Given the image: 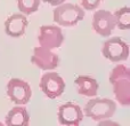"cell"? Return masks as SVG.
<instances>
[{
    "label": "cell",
    "mask_w": 130,
    "mask_h": 126,
    "mask_svg": "<svg viewBox=\"0 0 130 126\" xmlns=\"http://www.w3.org/2000/svg\"><path fill=\"white\" fill-rule=\"evenodd\" d=\"M115 99L121 106H130V69L124 64H118L110 73Z\"/></svg>",
    "instance_id": "1"
},
{
    "label": "cell",
    "mask_w": 130,
    "mask_h": 126,
    "mask_svg": "<svg viewBox=\"0 0 130 126\" xmlns=\"http://www.w3.org/2000/svg\"><path fill=\"white\" fill-rule=\"evenodd\" d=\"M117 110V104L113 100L92 97L85 106V115L92 120L101 122L103 119H110Z\"/></svg>",
    "instance_id": "2"
},
{
    "label": "cell",
    "mask_w": 130,
    "mask_h": 126,
    "mask_svg": "<svg viewBox=\"0 0 130 126\" xmlns=\"http://www.w3.org/2000/svg\"><path fill=\"white\" fill-rule=\"evenodd\" d=\"M54 21L62 27H74L85 17V10L74 4H61L53 11Z\"/></svg>",
    "instance_id": "3"
},
{
    "label": "cell",
    "mask_w": 130,
    "mask_h": 126,
    "mask_svg": "<svg viewBox=\"0 0 130 126\" xmlns=\"http://www.w3.org/2000/svg\"><path fill=\"white\" fill-rule=\"evenodd\" d=\"M102 53L106 59L113 63L123 62L129 56V46L121 38L113 37L103 44Z\"/></svg>",
    "instance_id": "4"
},
{
    "label": "cell",
    "mask_w": 130,
    "mask_h": 126,
    "mask_svg": "<svg viewBox=\"0 0 130 126\" xmlns=\"http://www.w3.org/2000/svg\"><path fill=\"white\" fill-rule=\"evenodd\" d=\"M7 95L14 103L24 106L31 100V86L20 78H11L7 84Z\"/></svg>",
    "instance_id": "5"
},
{
    "label": "cell",
    "mask_w": 130,
    "mask_h": 126,
    "mask_svg": "<svg viewBox=\"0 0 130 126\" xmlns=\"http://www.w3.org/2000/svg\"><path fill=\"white\" fill-rule=\"evenodd\" d=\"M40 88L46 96L53 100L63 94L65 90V81L56 72H47L41 77Z\"/></svg>",
    "instance_id": "6"
},
{
    "label": "cell",
    "mask_w": 130,
    "mask_h": 126,
    "mask_svg": "<svg viewBox=\"0 0 130 126\" xmlns=\"http://www.w3.org/2000/svg\"><path fill=\"white\" fill-rule=\"evenodd\" d=\"M40 46L48 49H55L62 46L64 41V36L62 29L56 25H42L38 36Z\"/></svg>",
    "instance_id": "7"
},
{
    "label": "cell",
    "mask_w": 130,
    "mask_h": 126,
    "mask_svg": "<svg viewBox=\"0 0 130 126\" xmlns=\"http://www.w3.org/2000/svg\"><path fill=\"white\" fill-rule=\"evenodd\" d=\"M31 61L39 69L48 71V70H54L58 67L59 57L57 56V54L52 52V49H48L42 46H38L33 49Z\"/></svg>",
    "instance_id": "8"
},
{
    "label": "cell",
    "mask_w": 130,
    "mask_h": 126,
    "mask_svg": "<svg viewBox=\"0 0 130 126\" xmlns=\"http://www.w3.org/2000/svg\"><path fill=\"white\" fill-rule=\"evenodd\" d=\"M114 15L108 10H97L92 16V28L102 37H108L115 29Z\"/></svg>",
    "instance_id": "9"
},
{
    "label": "cell",
    "mask_w": 130,
    "mask_h": 126,
    "mask_svg": "<svg viewBox=\"0 0 130 126\" xmlns=\"http://www.w3.org/2000/svg\"><path fill=\"white\" fill-rule=\"evenodd\" d=\"M83 119V111L80 106L66 102L58 108V122L61 125L78 126Z\"/></svg>",
    "instance_id": "10"
},
{
    "label": "cell",
    "mask_w": 130,
    "mask_h": 126,
    "mask_svg": "<svg viewBox=\"0 0 130 126\" xmlns=\"http://www.w3.org/2000/svg\"><path fill=\"white\" fill-rule=\"evenodd\" d=\"M29 24L26 16L22 13H16L9 16L5 22V32L7 36L13 38H20L25 33L26 27Z\"/></svg>",
    "instance_id": "11"
},
{
    "label": "cell",
    "mask_w": 130,
    "mask_h": 126,
    "mask_svg": "<svg viewBox=\"0 0 130 126\" xmlns=\"http://www.w3.org/2000/svg\"><path fill=\"white\" fill-rule=\"evenodd\" d=\"M30 123V115L26 108L22 104L14 107L5 118V124L8 126H27Z\"/></svg>",
    "instance_id": "12"
},
{
    "label": "cell",
    "mask_w": 130,
    "mask_h": 126,
    "mask_svg": "<svg viewBox=\"0 0 130 126\" xmlns=\"http://www.w3.org/2000/svg\"><path fill=\"white\" fill-rule=\"evenodd\" d=\"M74 84L78 87V93L83 95V96L94 97L98 93V83L92 77L79 76L75 78Z\"/></svg>",
    "instance_id": "13"
},
{
    "label": "cell",
    "mask_w": 130,
    "mask_h": 126,
    "mask_svg": "<svg viewBox=\"0 0 130 126\" xmlns=\"http://www.w3.org/2000/svg\"><path fill=\"white\" fill-rule=\"evenodd\" d=\"M115 25L121 30H129L130 29V8L129 7H122L118 9L114 14Z\"/></svg>",
    "instance_id": "14"
},
{
    "label": "cell",
    "mask_w": 130,
    "mask_h": 126,
    "mask_svg": "<svg viewBox=\"0 0 130 126\" xmlns=\"http://www.w3.org/2000/svg\"><path fill=\"white\" fill-rule=\"evenodd\" d=\"M20 11L24 15H31L39 9L41 0H16Z\"/></svg>",
    "instance_id": "15"
},
{
    "label": "cell",
    "mask_w": 130,
    "mask_h": 126,
    "mask_svg": "<svg viewBox=\"0 0 130 126\" xmlns=\"http://www.w3.org/2000/svg\"><path fill=\"white\" fill-rule=\"evenodd\" d=\"M102 1L103 0H81V6L86 10H94V9L98 8Z\"/></svg>",
    "instance_id": "16"
},
{
    "label": "cell",
    "mask_w": 130,
    "mask_h": 126,
    "mask_svg": "<svg viewBox=\"0 0 130 126\" xmlns=\"http://www.w3.org/2000/svg\"><path fill=\"white\" fill-rule=\"evenodd\" d=\"M42 1L46 2V4L52 5V6H58V5L63 4L65 0H42Z\"/></svg>",
    "instance_id": "17"
},
{
    "label": "cell",
    "mask_w": 130,
    "mask_h": 126,
    "mask_svg": "<svg viewBox=\"0 0 130 126\" xmlns=\"http://www.w3.org/2000/svg\"><path fill=\"white\" fill-rule=\"evenodd\" d=\"M99 125H118V124L114 122H110V120H107V119H103L99 122Z\"/></svg>",
    "instance_id": "18"
},
{
    "label": "cell",
    "mask_w": 130,
    "mask_h": 126,
    "mask_svg": "<svg viewBox=\"0 0 130 126\" xmlns=\"http://www.w3.org/2000/svg\"><path fill=\"white\" fill-rule=\"evenodd\" d=\"M0 125H1V123H0Z\"/></svg>",
    "instance_id": "19"
}]
</instances>
